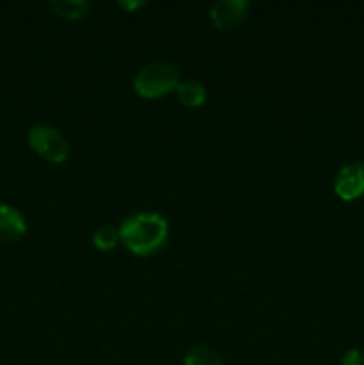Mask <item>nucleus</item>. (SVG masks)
I'll return each mask as SVG.
<instances>
[{
    "label": "nucleus",
    "instance_id": "1",
    "mask_svg": "<svg viewBox=\"0 0 364 365\" xmlns=\"http://www.w3.org/2000/svg\"><path fill=\"white\" fill-rule=\"evenodd\" d=\"M121 245L136 257H150L164 248L170 237V223L159 212H136L120 227Z\"/></svg>",
    "mask_w": 364,
    "mask_h": 365
},
{
    "label": "nucleus",
    "instance_id": "2",
    "mask_svg": "<svg viewBox=\"0 0 364 365\" xmlns=\"http://www.w3.org/2000/svg\"><path fill=\"white\" fill-rule=\"evenodd\" d=\"M181 84V73L168 61H152L136 73L132 81L136 95L146 100H159L170 95Z\"/></svg>",
    "mask_w": 364,
    "mask_h": 365
},
{
    "label": "nucleus",
    "instance_id": "3",
    "mask_svg": "<svg viewBox=\"0 0 364 365\" xmlns=\"http://www.w3.org/2000/svg\"><path fill=\"white\" fill-rule=\"evenodd\" d=\"M27 141L32 152L50 164H63L70 157L68 139L56 127H52V125H32L27 134Z\"/></svg>",
    "mask_w": 364,
    "mask_h": 365
},
{
    "label": "nucleus",
    "instance_id": "4",
    "mask_svg": "<svg viewBox=\"0 0 364 365\" xmlns=\"http://www.w3.org/2000/svg\"><path fill=\"white\" fill-rule=\"evenodd\" d=\"M250 13L246 0H218L211 6L209 18L218 31H236L245 24Z\"/></svg>",
    "mask_w": 364,
    "mask_h": 365
},
{
    "label": "nucleus",
    "instance_id": "5",
    "mask_svg": "<svg viewBox=\"0 0 364 365\" xmlns=\"http://www.w3.org/2000/svg\"><path fill=\"white\" fill-rule=\"evenodd\" d=\"M334 192L343 202H355L364 195V163H348L334 177Z\"/></svg>",
    "mask_w": 364,
    "mask_h": 365
},
{
    "label": "nucleus",
    "instance_id": "6",
    "mask_svg": "<svg viewBox=\"0 0 364 365\" xmlns=\"http://www.w3.org/2000/svg\"><path fill=\"white\" fill-rule=\"evenodd\" d=\"M27 234L24 214L11 205H0V241L16 242Z\"/></svg>",
    "mask_w": 364,
    "mask_h": 365
},
{
    "label": "nucleus",
    "instance_id": "7",
    "mask_svg": "<svg viewBox=\"0 0 364 365\" xmlns=\"http://www.w3.org/2000/svg\"><path fill=\"white\" fill-rule=\"evenodd\" d=\"M175 93H177L178 103L188 109L202 107L207 100V89L198 81H181Z\"/></svg>",
    "mask_w": 364,
    "mask_h": 365
},
{
    "label": "nucleus",
    "instance_id": "8",
    "mask_svg": "<svg viewBox=\"0 0 364 365\" xmlns=\"http://www.w3.org/2000/svg\"><path fill=\"white\" fill-rule=\"evenodd\" d=\"M49 7L64 20H82L89 13L88 0H50Z\"/></svg>",
    "mask_w": 364,
    "mask_h": 365
},
{
    "label": "nucleus",
    "instance_id": "9",
    "mask_svg": "<svg viewBox=\"0 0 364 365\" xmlns=\"http://www.w3.org/2000/svg\"><path fill=\"white\" fill-rule=\"evenodd\" d=\"M120 242V228L111 227V225H103V227L96 228L95 234H93V246L96 250H100V252H111Z\"/></svg>",
    "mask_w": 364,
    "mask_h": 365
},
{
    "label": "nucleus",
    "instance_id": "10",
    "mask_svg": "<svg viewBox=\"0 0 364 365\" xmlns=\"http://www.w3.org/2000/svg\"><path fill=\"white\" fill-rule=\"evenodd\" d=\"M184 365H223L221 356L209 346H193L184 356Z\"/></svg>",
    "mask_w": 364,
    "mask_h": 365
},
{
    "label": "nucleus",
    "instance_id": "11",
    "mask_svg": "<svg viewBox=\"0 0 364 365\" xmlns=\"http://www.w3.org/2000/svg\"><path fill=\"white\" fill-rule=\"evenodd\" d=\"M341 365H364V351H360V349H348L343 355Z\"/></svg>",
    "mask_w": 364,
    "mask_h": 365
},
{
    "label": "nucleus",
    "instance_id": "12",
    "mask_svg": "<svg viewBox=\"0 0 364 365\" xmlns=\"http://www.w3.org/2000/svg\"><path fill=\"white\" fill-rule=\"evenodd\" d=\"M118 6L125 11V13H136V11L143 9L146 6L145 0H120Z\"/></svg>",
    "mask_w": 364,
    "mask_h": 365
}]
</instances>
